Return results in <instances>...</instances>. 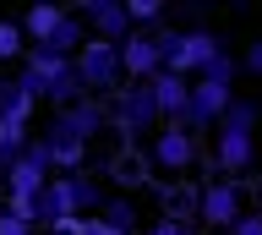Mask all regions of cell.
I'll return each mask as SVG.
<instances>
[{"instance_id": "obj_12", "label": "cell", "mask_w": 262, "mask_h": 235, "mask_svg": "<svg viewBox=\"0 0 262 235\" xmlns=\"http://www.w3.org/2000/svg\"><path fill=\"white\" fill-rule=\"evenodd\" d=\"M44 148H49L55 175H82V169H88V142H82V137H71L60 120H49V126H44Z\"/></svg>"}, {"instance_id": "obj_28", "label": "cell", "mask_w": 262, "mask_h": 235, "mask_svg": "<svg viewBox=\"0 0 262 235\" xmlns=\"http://www.w3.org/2000/svg\"><path fill=\"white\" fill-rule=\"evenodd\" d=\"M0 213H6V186H0Z\"/></svg>"}, {"instance_id": "obj_11", "label": "cell", "mask_w": 262, "mask_h": 235, "mask_svg": "<svg viewBox=\"0 0 262 235\" xmlns=\"http://www.w3.org/2000/svg\"><path fill=\"white\" fill-rule=\"evenodd\" d=\"M77 17L88 22V33H93V38H110V44H126V38H131L126 0H82Z\"/></svg>"}, {"instance_id": "obj_4", "label": "cell", "mask_w": 262, "mask_h": 235, "mask_svg": "<svg viewBox=\"0 0 262 235\" xmlns=\"http://www.w3.org/2000/svg\"><path fill=\"white\" fill-rule=\"evenodd\" d=\"M159 104H153V88L147 82H126L120 93L110 99V126H115V137L120 142H142V137H153L159 132Z\"/></svg>"}, {"instance_id": "obj_7", "label": "cell", "mask_w": 262, "mask_h": 235, "mask_svg": "<svg viewBox=\"0 0 262 235\" xmlns=\"http://www.w3.org/2000/svg\"><path fill=\"white\" fill-rule=\"evenodd\" d=\"M246 219V181H202V197H196V224L229 235L235 224Z\"/></svg>"}, {"instance_id": "obj_16", "label": "cell", "mask_w": 262, "mask_h": 235, "mask_svg": "<svg viewBox=\"0 0 262 235\" xmlns=\"http://www.w3.org/2000/svg\"><path fill=\"white\" fill-rule=\"evenodd\" d=\"M0 115H6V120H22V126H33V115H38V99H33L28 88L16 82V77H0Z\"/></svg>"}, {"instance_id": "obj_9", "label": "cell", "mask_w": 262, "mask_h": 235, "mask_svg": "<svg viewBox=\"0 0 262 235\" xmlns=\"http://www.w3.org/2000/svg\"><path fill=\"white\" fill-rule=\"evenodd\" d=\"M235 104V88L229 82H191V104H186V126H191L196 137L202 132H219V120H224V110Z\"/></svg>"}, {"instance_id": "obj_14", "label": "cell", "mask_w": 262, "mask_h": 235, "mask_svg": "<svg viewBox=\"0 0 262 235\" xmlns=\"http://www.w3.org/2000/svg\"><path fill=\"white\" fill-rule=\"evenodd\" d=\"M66 126V132L71 137H82V142H93L98 132H104V126H110V104L104 99H93V93H88V99H77L71 104V110H60V115H55Z\"/></svg>"}, {"instance_id": "obj_1", "label": "cell", "mask_w": 262, "mask_h": 235, "mask_svg": "<svg viewBox=\"0 0 262 235\" xmlns=\"http://www.w3.org/2000/svg\"><path fill=\"white\" fill-rule=\"evenodd\" d=\"M16 82L28 88L38 104H55V115L71 110L77 99H88V88H82V77H77V60L49 55V50H28V60L16 66Z\"/></svg>"}, {"instance_id": "obj_3", "label": "cell", "mask_w": 262, "mask_h": 235, "mask_svg": "<svg viewBox=\"0 0 262 235\" xmlns=\"http://www.w3.org/2000/svg\"><path fill=\"white\" fill-rule=\"evenodd\" d=\"M104 208V191H98V181L82 169V175H55V181L44 186V197H38V224H60V219H88Z\"/></svg>"}, {"instance_id": "obj_24", "label": "cell", "mask_w": 262, "mask_h": 235, "mask_svg": "<svg viewBox=\"0 0 262 235\" xmlns=\"http://www.w3.org/2000/svg\"><path fill=\"white\" fill-rule=\"evenodd\" d=\"M0 235H38V230L28 219H16V213H0Z\"/></svg>"}, {"instance_id": "obj_21", "label": "cell", "mask_w": 262, "mask_h": 235, "mask_svg": "<svg viewBox=\"0 0 262 235\" xmlns=\"http://www.w3.org/2000/svg\"><path fill=\"white\" fill-rule=\"evenodd\" d=\"M98 219H104L110 230H126V235H131V224H137V202H131V197H104Z\"/></svg>"}, {"instance_id": "obj_29", "label": "cell", "mask_w": 262, "mask_h": 235, "mask_svg": "<svg viewBox=\"0 0 262 235\" xmlns=\"http://www.w3.org/2000/svg\"><path fill=\"white\" fill-rule=\"evenodd\" d=\"M0 175H6V169H0Z\"/></svg>"}, {"instance_id": "obj_23", "label": "cell", "mask_w": 262, "mask_h": 235, "mask_svg": "<svg viewBox=\"0 0 262 235\" xmlns=\"http://www.w3.org/2000/svg\"><path fill=\"white\" fill-rule=\"evenodd\" d=\"M241 71H246V77H262V38H257V44H246V55H241Z\"/></svg>"}, {"instance_id": "obj_10", "label": "cell", "mask_w": 262, "mask_h": 235, "mask_svg": "<svg viewBox=\"0 0 262 235\" xmlns=\"http://www.w3.org/2000/svg\"><path fill=\"white\" fill-rule=\"evenodd\" d=\"M120 71H126V82H153L164 71V50L159 38L142 33V28H131V38L120 44Z\"/></svg>"}, {"instance_id": "obj_22", "label": "cell", "mask_w": 262, "mask_h": 235, "mask_svg": "<svg viewBox=\"0 0 262 235\" xmlns=\"http://www.w3.org/2000/svg\"><path fill=\"white\" fill-rule=\"evenodd\" d=\"M98 230V213H88V219H60V224H49V235H93Z\"/></svg>"}, {"instance_id": "obj_17", "label": "cell", "mask_w": 262, "mask_h": 235, "mask_svg": "<svg viewBox=\"0 0 262 235\" xmlns=\"http://www.w3.org/2000/svg\"><path fill=\"white\" fill-rule=\"evenodd\" d=\"M28 33H22V22L16 17H0V66H22L28 60Z\"/></svg>"}, {"instance_id": "obj_5", "label": "cell", "mask_w": 262, "mask_h": 235, "mask_svg": "<svg viewBox=\"0 0 262 235\" xmlns=\"http://www.w3.org/2000/svg\"><path fill=\"white\" fill-rule=\"evenodd\" d=\"M196 159H202V137L186 120H164L159 132L147 137V164L159 169V175H186Z\"/></svg>"}, {"instance_id": "obj_20", "label": "cell", "mask_w": 262, "mask_h": 235, "mask_svg": "<svg viewBox=\"0 0 262 235\" xmlns=\"http://www.w3.org/2000/svg\"><path fill=\"white\" fill-rule=\"evenodd\" d=\"M257 120H262V104L235 93V104L224 110V120H219V126H229V132H257Z\"/></svg>"}, {"instance_id": "obj_25", "label": "cell", "mask_w": 262, "mask_h": 235, "mask_svg": "<svg viewBox=\"0 0 262 235\" xmlns=\"http://www.w3.org/2000/svg\"><path fill=\"white\" fill-rule=\"evenodd\" d=\"M147 235H196V230L186 224V219H159V224H153Z\"/></svg>"}, {"instance_id": "obj_26", "label": "cell", "mask_w": 262, "mask_h": 235, "mask_svg": "<svg viewBox=\"0 0 262 235\" xmlns=\"http://www.w3.org/2000/svg\"><path fill=\"white\" fill-rule=\"evenodd\" d=\"M229 235H262V213H246V219H241V224H235Z\"/></svg>"}, {"instance_id": "obj_19", "label": "cell", "mask_w": 262, "mask_h": 235, "mask_svg": "<svg viewBox=\"0 0 262 235\" xmlns=\"http://www.w3.org/2000/svg\"><path fill=\"white\" fill-rule=\"evenodd\" d=\"M196 197H202V186H169V191H164V219L196 224Z\"/></svg>"}, {"instance_id": "obj_8", "label": "cell", "mask_w": 262, "mask_h": 235, "mask_svg": "<svg viewBox=\"0 0 262 235\" xmlns=\"http://www.w3.org/2000/svg\"><path fill=\"white\" fill-rule=\"evenodd\" d=\"M251 164H257V132L219 126V137H213V175L219 181H241V175H251Z\"/></svg>"}, {"instance_id": "obj_2", "label": "cell", "mask_w": 262, "mask_h": 235, "mask_svg": "<svg viewBox=\"0 0 262 235\" xmlns=\"http://www.w3.org/2000/svg\"><path fill=\"white\" fill-rule=\"evenodd\" d=\"M153 38H159V50H164V71H175L186 82H196L224 55V38L213 33V28H159Z\"/></svg>"}, {"instance_id": "obj_13", "label": "cell", "mask_w": 262, "mask_h": 235, "mask_svg": "<svg viewBox=\"0 0 262 235\" xmlns=\"http://www.w3.org/2000/svg\"><path fill=\"white\" fill-rule=\"evenodd\" d=\"M66 17H71V6H55V0H33V6H28V11H22L16 22H22V33H28V44H33V50H44L49 38L60 33V22H66Z\"/></svg>"}, {"instance_id": "obj_6", "label": "cell", "mask_w": 262, "mask_h": 235, "mask_svg": "<svg viewBox=\"0 0 262 235\" xmlns=\"http://www.w3.org/2000/svg\"><path fill=\"white\" fill-rule=\"evenodd\" d=\"M77 77H82V88H88V93H120V88H126V71H120V44H110V38H93L88 33V44H82L77 50Z\"/></svg>"}, {"instance_id": "obj_18", "label": "cell", "mask_w": 262, "mask_h": 235, "mask_svg": "<svg viewBox=\"0 0 262 235\" xmlns=\"http://www.w3.org/2000/svg\"><path fill=\"white\" fill-rule=\"evenodd\" d=\"M33 137H28V126L22 120H6L0 115V169H11L16 159H22V148H28Z\"/></svg>"}, {"instance_id": "obj_27", "label": "cell", "mask_w": 262, "mask_h": 235, "mask_svg": "<svg viewBox=\"0 0 262 235\" xmlns=\"http://www.w3.org/2000/svg\"><path fill=\"white\" fill-rule=\"evenodd\" d=\"M93 235H126V230H110V224H104V219H98V230Z\"/></svg>"}, {"instance_id": "obj_15", "label": "cell", "mask_w": 262, "mask_h": 235, "mask_svg": "<svg viewBox=\"0 0 262 235\" xmlns=\"http://www.w3.org/2000/svg\"><path fill=\"white\" fill-rule=\"evenodd\" d=\"M147 88H153V104H159V115H164V120H186V104H191V82H186V77H175V71H159Z\"/></svg>"}]
</instances>
